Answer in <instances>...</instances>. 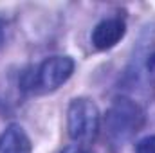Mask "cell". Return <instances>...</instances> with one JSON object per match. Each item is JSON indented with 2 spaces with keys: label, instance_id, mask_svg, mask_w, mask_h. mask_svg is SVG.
I'll use <instances>...</instances> for the list:
<instances>
[{
  "label": "cell",
  "instance_id": "6da1fadb",
  "mask_svg": "<svg viewBox=\"0 0 155 153\" xmlns=\"http://www.w3.org/2000/svg\"><path fill=\"white\" fill-rule=\"evenodd\" d=\"M143 121L144 115L137 103L128 97H116L105 117L108 139L117 146H123L124 141H128L135 132H139Z\"/></svg>",
  "mask_w": 155,
  "mask_h": 153
},
{
  "label": "cell",
  "instance_id": "7a4b0ae2",
  "mask_svg": "<svg viewBox=\"0 0 155 153\" xmlns=\"http://www.w3.org/2000/svg\"><path fill=\"white\" fill-rule=\"evenodd\" d=\"M69 135L78 142H92L99 133V110L92 99L78 97L67 112Z\"/></svg>",
  "mask_w": 155,
  "mask_h": 153
},
{
  "label": "cell",
  "instance_id": "3957f363",
  "mask_svg": "<svg viewBox=\"0 0 155 153\" xmlns=\"http://www.w3.org/2000/svg\"><path fill=\"white\" fill-rule=\"evenodd\" d=\"M74 72V61L69 56H51L45 61H41L38 69L27 83H24L25 88H36L40 92L56 90L61 86Z\"/></svg>",
  "mask_w": 155,
  "mask_h": 153
},
{
  "label": "cell",
  "instance_id": "277c9868",
  "mask_svg": "<svg viewBox=\"0 0 155 153\" xmlns=\"http://www.w3.org/2000/svg\"><path fill=\"white\" fill-rule=\"evenodd\" d=\"M124 33H126V25L121 18H107L94 27L90 40L96 49L107 50V49H112L116 43H119Z\"/></svg>",
  "mask_w": 155,
  "mask_h": 153
},
{
  "label": "cell",
  "instance_id": "5b68a950",
  "mask_svg": "<svg viewBox=\"0 0 155 153\" xmlns=\"http://www.w3.org/2000/svg\"><path fill=\"white\" fill-rule=\"evenodd\" d=\"M33 146L20 124H9L0 135V153H31Z\"/></svg>",
  "mask_w": 155,
  "mask_h": 153
},
{
  "label": "cell",
  "instance_id": "8992f818",
  "mask_svg": "<svg viewBox=\"0 0 155 153\" xmlns=\"http://www.w3.org/2000/svg\"><path fill=\"white\" fill-rule=\"evenodd\" d=\"M135 153H155V135L141 139L135 146Z\"/></svg>",
  "mask_w": 155,
  "mask_h": 153
},
{
  "label": "cell",
  "instance_id": "52a82bcc",
  "mask_svg": "<svg viewBox=\"0 0 155 153\" xmlns=\"http://www.w3.org/2000/svg\"><path fill=\"white\" fill-rule=\"evenodd\" d=\"M60 153H88L85 148H81V146H78V144H71V146H67V148H63Z\"/></svg>",
  "mask_w": 155,
  "mask_h": 153
},
{
  "label": "cell",
  "instance_id": "ba28073f",
  "mask_svg": "<svg viewBox=\"0 0 155 153\" xmlns=\"http://www.w3.org/2000/svg\"><path fill=\"white\" fill-rule=\"evenodd\" d=\"M4 41H5V20L0 16V47L4 45Z\"/></svg>",
  "mask_w": 155,
  "mask_h": 153
}]
</instances>
